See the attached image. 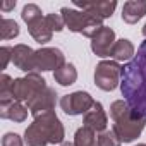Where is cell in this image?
<instances>
[{
	"mask_svg": "<svg viewBox=\"0 0 146 146\" xmlns=\"http://www.w3.org/2000/svg\"><path fill=\"white\" fill-rule=\"evenodd\" d=\"M122 95L129 107L146 115V41L137 50V55L122 67Z\"/></svg>",
	"mask_w": 146,
	"mask_h": 146,
	"instance_id": "obj_1",
	"label": "cell"
},
{
	"mask_svg": "<svg viewBox=\"0 0 146 146\" xmlns=\"http://www.w3.org/2000/svg\"><path fill=\"white\" fill-rule=\"evenodd\" d=\"M110 115L113 119V132L122 143L134 141L146 125V115L132 110L124 100H117L112 103Z\"/></svg>",
	"mask_w": 146,
	"mask_h": 146,
	"instance_id": "obj_2",
	"label": "cell"
},
{
	"mask_svg": "<svg viewBox=\"0 0 146 146\" xmlns=\"http://www.w3.org/2000/svg\"><path fill=\"white\" fill-rule=\"evenodd\" d=\"M24 141L28 146H46L48 143H62L64 141V127L55 115L53 110L35 115V122L26 129Z\"/></svg>",
	"mask_w": 146,
	"mask_h": 146,
	"instance_id": "obj_3",
	"label": "cell"
},
{
	"mask_svg": "<svg viewBox=\"0 0 146 146\" xmlns=\"http://www.w3.org/2000/svg\"><path fill=\"white\" fill-rule=\"evenodd\" d=\"M64 21H65V26L74 31V33H81L88 38H93L103 26H102V21L100 17L86 12V11H74V9H67L64 7L60 11Z\"/></svg>",
	"mask_w": 146,
	"mask_h": 146,
	"instance_id": "obj_4",
	"label": "cell"
},
{
	"mask_svg": "<svg viewBox=\"0 0 146 146\" xmlns=\"http://www.w3.org/2000/svg\"><path fill=\"white\" fill-rule=\"evenodd\" d=\"M46 88L45 79L38 76L36 72H29L26 78L16 79L12 84V96L16 102H29L33 100L40 91Z\"/></svg>",
	"mask_w": 146,
	"mask_h": 146,
	"instance_id": "obj_5",
	"label": "cell"
},
{
	"mask_svg": "<svg viewBox=\"0 0 146 146\" xmlns=\"http://www.w3.org/2000/svg\"><path fill=\"white\" fill-rule=\"evenodd\" d=\"M120 76H122V67L115 60H103L96 65L95 83L103 91H112L117 88Z\"/></svg>",
	"mask_w": 146,
	"mask_h": 146,
	"instance_id": "obj_6",
	"label": "cell"
},
{
	"mask_svg": "<svg viewBox=\"0 0 146 146\" xmlns=\"http://www.w3.org/2000/svg\"><path fill=\"white\" fill-rule=\"evenodd\" d=\"M93 105H95V100L86 91H76V93H72V95H65L60 100V107H62V110L67 115L86 113L88 110H91Z\"/></svg>",
	"mask_w": 146,
	"mask_h": 146,
	"instance_id": "obj_7",
	"label": "cell"
},
{
	"mask_svg": "<svg viewBox=\"0 0 146 146\" xmlns=\"http://www.w3.org/2000/svg\"><path fill=\"white\" fill-rule=\"evenodd\" d=\"M64 64L65 58L58 48H41L35 53V65L38 70H57Z\"/></svg>",
	"mask_w": 146,
	"mask_h": 146,
	"instance_id": "obj_8",
	"label": "cell"
},
{
	"mask_svg": "<svg viewBox=\"0 0 146 146\" xmlns=\"http://www.w3.org/2000/svg\"><path fill=\"white\" fill-rule=\"evenodd\" d=\"M115 45V33L113 29L103 26L93 38H91V50L98 57H110V52Z\"/></svg>",
	"mask_w": 146,
	"mask_h": 146,
	"instance_id": "obj_9",
	"label": "cell"
},
{
	"mask_svg": "<svg viewBox=\"0 0 146 146\" xmlns=\"http://www.w3.org/2000/svg\"><path fill=\"white\" fill-rule=\"evenodd\" d=\"M55 91L52 88H45L43 91H40L33 100L28 102V108L31 110L33 115H40L43 112H48V110H53L55 107Z\"/></svg>",
	"mask_w": 146,
	"mask_h": 146,
	"instance_id": "obj_10",
	"label": "cell"
},
{
	"mask_svg": "<svg viewBox=\"0 0 146 146\" xmlns=\"http://www.w3.org/2000/svg\"><path fill=\"white\" fill-rule=\"evenodd\" d=\"M76 7L96 16L100 19H107L113 14L117 2L115 0H105V2H76Z\"/></svg>",
	"mask_w": 146,
	"mask_h": 146,
	"instance_id": "obj_11",
	"label": "cell"
},
{
	"mask_svg": "<svg viewBox=\"0 0 146 146\" xmlns=\"http://www.w3.org/2000/svg\"><path fill=\"white\" fill-rule=\"evenodd\" d=\"M107 113L102 107V103L95 102V105L91 107V110H88L84 113V127H90L95 132H103L107 127Z\"/></svg>",
	"mask_w": 146,
	"mask_h": 146,
	"instance_id": "obj_12",
	"label": "cell"
},
{
	"mask_svg": "<svg viewBox=\"0 0 146 146\" xmlns=\"http://www.w3.org/2000/svg\"><path fill=\"white\" fill-rule=\"evenodd\" d=\"M35 53L36 52H33L26 45H16L12 48V62L21 70H26V72L33 70V69H36V65H35Z\"/></svg>",
	"mask_w": 146,
	"mask_h": 146,
	"instance_id": "obj_13",
	"label": "cell"
},
{
	"mask_svg": "<svg viewBox=\"0 0 146 146\" xmlns=\"http://www.w3.org/2000/svg\"><path fill=\"white\" fill-rule=\"evenodd\" d=\"M144 14H146V2H141V0H131V2L124 4L122 19L127 24H136L141 17H144Z\"/></svg>",
	"mask_w": 146,
	"mask_h": 146,
	"instance_id": "obj_14",
	"label": "cell"
},
{
	"mask_svg": "<svg viewBox=\"0 0 146 146\" xmlns=\"http://www.w3.org/2000/svg\"><path fill=\"white\" fill-rule=\"evenodd\" d=\"M28 28H29V35L40 43V45H43V43H48L50 40H52V29L48 28V24H46V21H45V17H40V19H36V21H33V23H29L28 24Z\"/></svg>",
	"mask_w": 146,
	"mask_h": 146,
	"instance_id": "obj_15",
	"label": "cell"
},
{
	"mask_svg": "<svg viewBox=\"0 0 146 146\" xmlns=\"http://www.w3.org/2000/svg\"><path fill=\"white\" fill-rule=\"evenodd\" d=\"M55 81L62 86H70V84H74L76 79H78V72H76V67L72 65V64H64L60 69L55 70V74H53Z\"/></svg>",
	"mask_w": 146,
	"mask_h": 146,
	"instance_id": "obj_16",
	"label": "cell"
},
{
	"mask_svg": "<svg viewBox=\"0 0 146 146\" xmlns=\"http://www.w3.org/2000/svg\"><path fill=\"white\" fill-rule=\"evenodd\" d=\"M134 55V45L129 41V40H119L115 41L112 52H110V57L115 58V60H131Z\"/></svg>",
	"mask_w": 146,
	"mask_h": 146,
	"instance_id": "obj_17",
	"label": "cell"
},
{
	"mask_svg": "<svg viewBox=\"0 0 146 146\" xmlns=\"http://www.w3.org/2000/svg\"><path fill=\"white\" fill-rule=\"evenodd\" d=\"M2 115L4 119H11L14 122H23L28 117V110L21 105V102H12L7 107H2Z\"/></svg>",
	"mask_w": 146,
	"mask_h": 146,
	"instance_id": "obj_18",
	"label": "cell"
},
{
	"mask_svg": "<svg viewBox=\"0 0 146 146\" xmlns=\"http://www.w3.org/2000/svg\"><path fill=\"white\" fill-rule=\"evenodd\" d=\"M74 146H98V137L96 132L91 131L90 127H81L76 131L74 136Z\"/></svg>",
	"mask_w": 146,
	"mask_h": 146,
	"instance_id": "obj_19",
	"label": "cell"
},
{
	"mask_svg": "<svg viewBox=\"0 0 146 146\" xmlns=\"http://www.w3.org/2000/svg\"><path fill=\"white\" fill-rule=\"evenodd\" d=\"M19 35V26L12 19H2L0 21V38L2 40H11Z\"/></svg>",
	"mask_w": 146,
	"mask_h": 146,
	"instance_id": "obj_20",
	"label": "cell"
},
{
	"mask_svg": "<svg viewBox=\"0 0 146 146\" xmlns=\"http://www.w3.org/2000/svg\"><path fill=\"white\" fill-rule=\"evenodd\" d=\"M120 139L119 136L112 131H103L100 136H98V146H120Z\"/></svg>",
	"mask_w": 146,
	"mask_h": 146,
	"instance_id": "obj_21",
	"label": "cell"
},
{
	"mask_svg": "<svg viewBox=\"0 0 146 146\" xmlns=\"http://www.w3.org/2000/svg\"><path fill=\"white\" fill-rule=\"evenodd\" d=\"M23 19L29 24V23H33V21H36V19H40V17H43L41 16V11H40V7L38 5H35V4H28V5H24V9H23Z\"/></svg>",
	"mask_w": 146,
	"mask_h": 146,
	"instance_id": "obj_22",
	"label": "cell"
},
{
	"mask_svg": "<svg viewBox=\"0 0 146 146\" xmlns=\"http://www.w3.org/2000/svg\"><path fill=\"white\" fill-rule=\"evenodd\" d=\"M45 21H46V24L52 31H62L64 26H65V21H64L62 14H48L45 17Z\"/></svg>",
	"mask_w": 146,
	"mask_h": 146,
	"instance_id": "obj_23",
	"label": "cell"
},
{
	"mask_svg": "<svg viewBox=\"0 0 146 146\" xmlns=\"http://www.w3.org/2000/svg\"><path fill=\"white\" fill-rule=\"evenodd\" d=\"M2 146H23V139L17 136V134H5L4 139H2Z\"/></svg>",
	"mask_w": 146,
	"mask_h": 146,
	"instance_id": "obj_24",
	"label": "cell"
},
{
	"mask_svg": "<svg viewBox=\"0 0 146 146\" xmlns=\"http://www.w3.org/2000/svg\"><path fill=\"white\" fill-rule=\"evenodd\" d=\"M0 57H2V62H0V67L2 69H5L7 67V62H9V58H12V55H9V53H12V48H9V46H4L2 50H0Z\"/></svg>",
	"mask_w": 146,
	"mask_h": 146,
	"instance_id": "obj_25",
	"label": "cell"
},
{
	"mask_svg": "<svg viewBox=\"0 0 146 146\" xmlns=\"http://www.w3.org/2000/svg\"><path fill=\"white\" fill-rule=\"evenodd\" d=\"M16 7V2H7V4H2L0 5V9L2 11H11V9H14Z\"/></svg>",
	"mask_w": 146,
	"mask_h": 146,
	"instance_id": "obj_26",
	"label": "cell"
},
{
	"mask_svg": "<svg viewBox=\"0 0 146 146\" xmlns=\"http://www.w3.org/2000/svg\"><path fill=\"white\" fill-rule=\"evenodd\" d=\"M60 146H74V144H72V143H69V141H64Z\"/></svg>",
	"mask_w": 146,
	"mask_h": 146,
	"instance_id": "obj_27",
	"label": "cell"
},
{
	"mask_svg": "<svg viewBox=\"0 0 146 146\" xmlns=\"http://www.w3.org/2000/svg\"><path fill=\"white\" fill-rule=\"evenodd\" d=\"M143 35L146 36V24H144V28H143Z\"/></svg>",
	"mask_w": 146,
	"mask_h": 146,
	"instance_id": "obj_28",
	"label": "cell"
},
{
	"mask_svg": "<svg viewBox=\"0 0 146 146\" xmlns=\"http://www.w3.org/2000/svg\"><path fill=\"white\" fill-rule=\"evenodd\" d=\"M137 146H146V144H137Z\"/></svg>",
	"mask_w": 146,
	"mask_h": 146,
	"instance_id": "obj_29",
	"label": "cell"
}]
</instances>
